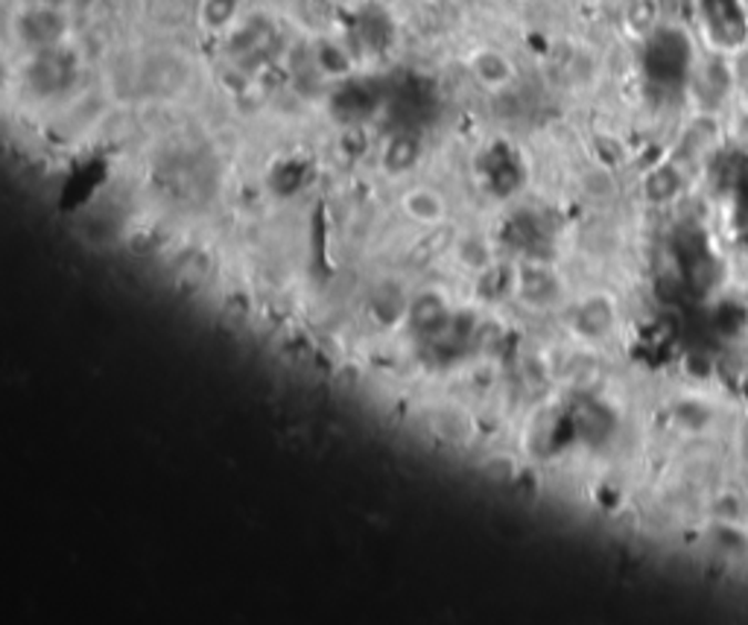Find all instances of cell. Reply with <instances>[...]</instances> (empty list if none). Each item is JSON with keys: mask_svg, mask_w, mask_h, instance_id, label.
I'll return each mask as SVG.
<instances>
[{"mask_svg": "<svg viewBox=\"0 0 748 625\" xmlns=\"http://www.w3.org/2000/svg\"><path fill=\"white\" fill-rule=\"evenodd\" d=\"M468 71L474 76L477 85H483L485 91H506L515 85L518 68L515 62L498 48H477L468 57Z\"/></svg>", "mask_w": 748, "mask_h": 625, "instance_id": "cell-1", "label": "cell"}, {"mask_svg": "<svg viewBox=\"0 0 748 625\" xmlns=\"http://www.w3.org/2000/svg\"><path fill=\"white\" fill-rule=\"evenodd\" d=\"M457 255L459 264L465 266V269H471V273H485V269L494 266V257H491L489 243H485L483 237H465Z\"/></svg>", "mask_w": 748, "mask_h": 625, "instance_id": "cell-5", "label": "cell"}, {"mask_svg": "<svg viewBox=\"0 0 748 625\" xmlns=\"http://www.w3.org/2000/svg\"><path fill=\"white\" fill-rule=\"evenodd\" d=\"M237 12V0H205V7H202V18H205V24L219 30V27H226L228 21Z\"/></svg>", "mask_w": 748, "mask_h": 625, "instance_id": "cell-6", "label": "cell"}, {"mask_svg": "<svg viewBox=\"0 0 748 625\" xmlns=\"http://www.w3.org/2000/svg\"><path fill=\"white\" fill-rule=\"evenodd\" d=\"M515 289L532 307H550L559 298V284L553 281L550 266H521L515 275Z\"/></svg>", "mask_w": 748, "mask_h": 625, "instance_id": "cell-3", "label": "cell"}, {"mask_svg": "<svg viewBox=\"0 0 748 625\" xmlns=\"http://www.w3.org/2000/svg\"><path fill=\"white\" fill-rule=\"evenodd\" d=\"M403 217L421 228H439L451 219V202L439 187L416 185L401 196Z\"/></svg>", "mask_w": 748, "mask_h": 625, "instance_id": "cell-2", "label": "cell"}, {"mask_svg": "<svg viewBox=\"0 0 748 625\" xmlns=\"http://www.w3.org/2000/svg\"><path fill=\"white\" fill-rule=\"evenodd\" d=\"M421 141L412 135H395L389 137L387 146H383V153H380V164L387 173L392 176H403V173H412L416 164L421 158Z\"/></svg>", "mask_w": 748, "mask_h": 625, "instance_id": "cell-4", "label": "cell"}]
</instances>
